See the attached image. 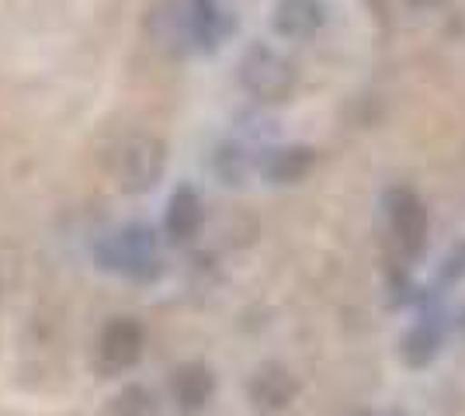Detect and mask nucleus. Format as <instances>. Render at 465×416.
<instances>
[{
	"instance_id": "obj_8",
	"label": "nucleus",
	"mask_w": 465,
	"mask_h": 416,
	"mask_svg": "<svg viewBox=\"0 0 465 416\" xmlns=\"http://www.w3.org/2000/svg\"><path fill=\"white\" fill-rule=\"evenodd\" d=\"M323 24H327V4L323 0H278L272 7V28L278 39H312Z\"/></svg>"
},
{
	"instance_id": "obj_16",
	"label": "nucleus",
	"mask_w": 465,
	"mask_h": 416,
	"mask_svg": "<svg viewBox=\"0 0 465 416\" xmlns=\"http://www.w3.org/2000/svg\"><path fill=\"white\" fill-rule=\"evenodd\" d=\"M441 277H445V281H462V277H465V243H459V247H455V250L445 257Z\"/></svg>"
},
{
	"instance_id": "obj_10",
	"label": "nucleus",
	"mask_w": 465,
	"mask_h": 416,
	"mask_svg": "<svg viewBox=\"0 0 465 416\" xmlns=\"http://www.w3.org/2000/svg\"><path fill=\"white\" fill-rule=\"evenodd\" d=\"M215 396V375L209 364H181L171 375V399L181 413H202Z\"/></svg>"
},
{
	"instance_id": "obj_14",
	"label": "nucleus",
	"mask_w": 465,
	"mask_h": 416,
	"mask_svg": "<svg viewBox=\"0 0 465 416\" xmlns=\"http://www.w3.org/2000/svg\"><path fill=\"white\" fill-rule=\"evenodd\" d=\"M438 354H441V330L434 323H417L400 343V357L410 368H427Z\"/></svg>"
},
{
	"instance_id": "obj_3",
	"label": "nucleus",
	"mask_w": 465,
	"mask_h": 416,
	"mask_svg": "<svg viewBox=\"0 0 465 416\" xmlns=\"http://www.w3.org/2000/svg\"><path fill=\"white\" fill-rule=\"evenodd\" d=\"M118 184L125 195H146L163 180L167 170V146L163 139L139 132V136L125 139L118 150Z\"/></svg>"
},
{
	"instance_id": "obj_17",
	"label": "nucleus",
	"mask_w": 465,
	"mask_h": 416,
	"mask_svg": "<svg viewBox=\"0 0 465 416\" xmlns=\"http://www.w3.org/2000/svg\"><path fill=\"white\" fill-rule=\"evenodd\" d=\"M413 7H434V4H441V0H410Z\"/></svg>"
},
{
	"instance_id": "obj_5",
	"label": "nucleus",
	"mask_w": 465,
	"mask_h": 416,
	"mask_svg": "<svg viewBox=\"0 0 465 416\" xmlns=\"http://www.w3.org/2000/svg\"><path fill=\"white\" fill-rule=\"evenodd\" d=\"M146 35L160 53L188 56L192 49V0H156L146 15Z\"/></svg>"
},
{
	"instance_id": "obj_18",
	"label": "nucleus",
	"mask_w": 465,
	"mask_h": 416,
	"mask_svg": "<svg viewBox=\"0 0 465 416\" xmlns=\"http://www.w3.org/2000/svg\"><path fill=\"white\" fill-rule=\"evenodd\" d=\"M462 326H465V323H462Z\"/></svg>"
},
{
	"instance_id": "obj_13",
	"label": "nucleus",
	"mask_w": 465,
	"mask_h": 416,
	"mask_svg": "<svg viewBox=\"0 0 465 416\" xmlns=\"http://www.w3.org/2000/svg\"><path fill=\"white\" fill-rule=\"evenodd\" d=\"M253 157L247 153V146H240V142H219L213 153V174L226 188H243L247 184V178L253 174Z\"/></svg>"
},
{
	"instance_id": "obj_15",
	"label": "nucleus",
	"mask_w": 465,
	"mask_h": 416,
	"mask_svg": "<svg viewBox=\"0 0 465 416\" xmlns=\"http://www.w3.org/2000/svg\"><path fill=\"white\" fill-rule=\"evenodd\" d=\"M156 396L146 385H125L112 399V416H156Z\"/></svg>"
},
{
	"instance_id": "obj_1",
	"label": "nucleus",
	"mask_w": 465,
	"mask_h": 416,
	"mask_svg": "<svg viewBox=\"0 0 465 416\" xmlns=\"http://www.w3.org/2000/svg\"><path fill=\"white\" fill-rule=\"evenodd\" d=\"M94 260L97 267L133 277V281H153L163 275L156 233L143 222H129L115 233H108L104 239H97Z\"/></svg>"
},
{
	"instance_id": "obj_12",
	"label": "nucleus",
	"mask_w": 465,
	"mask_h": 416,
	"mask_svg": "<svg viewBox=\"0 0 465 416\" xmlns=\"http://www.w3.org/2000/svg\"><path fill=\"white\" fill-rule=\"evenodd\" d=\"M202 222H205V208L202 198L192 184H181L171 201H167V212H163V233L174 239V243H188L202 233Z\"/></svg>"
},
{
	"instance_id": "obj_4",
	"label": "nucleus",
	"mask_w": 465,
	"mask_h": 416,
	"mask_svg": "<svg viewBox=\"0 0 465 416\" xmlns=\"http://www.w3.org/2000/svg\"><path fill=\"white\" fill-rule=\"evenodd\" d=\"M386 216H389V226H392V237H396V243L407 250L410 257L424 254L430 218H427L424 201H420V195L413 188H389Z\"/></svg>"
},
{
	"instance_id": "obj_2",
	"label": "nucleus",
	"mask_w": 465,
	"mask_h": 416,
	"mask_svg": "<svg viewBox=\"0 0 465 416\" xmlns=\"http://www.w3.org/2000/svg\"><path fill=\"white\" fill-rule=\"evenodd\" d=\"M236 80L257 104H285L295 94V63L268 42H253L236 63Z\"/></svg>"
},
{
	"instance_id": "obj_9",
	"label": "nucleus",
	"mask_w": 465,
	"mask_h": 416,
	"mask_svg": "<svg viewBox=\"0 0 465 416\" xmlns=\"http://www.w3.org/2000/svg\"><path fill=\"white\" fill-rule=\"evenodd\" d=\"M236 32V18L219 0H192V49L215 53Z\"/></svg>"
},
{
	"instance_id": "obj_6",
	"label": "nucleus",
	"mask_w": 465,
	"mask_h": 416,
	"mask_svg": "<svg viewBox=\"0 0 465 416\" xmlns=\"http://www.w3.org/2000/svg\"><path fill=\"white\" fill-rule=\"evenodd\" d=\"M143 347H146V330H143V323H136V319H129V316H118L101 330V340H97V364H101V372H108V375L129 372V368L139 364Z\"/></svg>"
},
{
	"instance_id": "obj_11",
	"label": "nucleus",
	"mask_w": 465,
	"mask_h": 416,
	"mask_svg": "<svg viewBox=\"0 0 465 416\" xmlns=\"http://www.w3.org/2000/svg\"><path fill=\"white\" fill-rule=\"evenodd\" d=\"M312 163H316V153L310 146H274V150H264L261 160H257V170L272 184H299V180L310 178Z\"/></svg>"
},
{
	"instance_id": "obj_7",
	"label": "nucleus",
	"mask_w": 465,
	"mask_h": 416,
	"mask_svg": "<svg viewBox=\"0 0 465 416\" xmlns=\"http://www.w3.org/2000/svg\"><path fill=\"white\" fill-rule=\"evenodd\" d=\"M247 396H251L257 413H289L299 399V378L292 375L285 364H261L247 382Z\"/></svg>"
}]
</instances>
